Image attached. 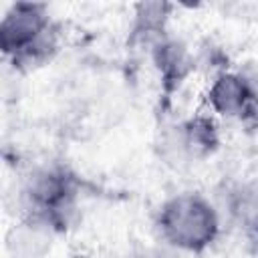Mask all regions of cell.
I'll return each instance as SVG.
<instances>
[{
    "label": "cell",
    "mask_w": 258,
    "mask_h": 258,
    "mask_svg": "<svg viewBox=\"0 0 258 258\" xmlns=\"http://www.w3.org/2000/svg\"><path fill=\"white\" fill-rule=\"evenodd\" d=\"M0 50L16 69L46 64L58 50V28L48 8L36 2L12 4L0 20Z\"/></svg>",
    "instance_id": "obj_1"
},
{
    "label": "cell",
    "mask_w": 258,
    "mask_h": 258,
    "mask_svg": "<svg viewBox=\"0 0 258 258\" xmlns=\"http://www.w3.org/2000/svg\"><path fill=\"white\" fill-rule=\"evenodd\" d=\"M157 230L171 248L200 254L218 240L220 214L204 194L179 191L159 206Z\"/></svg>",
    "instance_id": "obj_2"
},
{
    "label": "cell",
    "mask_w": 258,
    "mask_h": 258,
    "mask_svg": "<svg viewBox=\"0 0 258 258\" xmlns=\"http://www.w3.org/2000/svg\"><path fill=\"white\" fill-rule=\"evenodd\" d=\"M159 155L171 167H187L216 153L220 131L214 115H194L161 133Z\"/></svg>",
    "instance_id": "obj_3"
},
{
    "label": "cell",
    "mask_w": 258,
    "mask_h": 258,
    "mask_svg": "<svg viewBox=\"0 0 258 258\" xmlns=\"http://www.w3.org/2000/svg\"><path fill=\"white\" fill-rule=\"evenodd\" d=\"M206 103L212 115L230 121L258 119V87L238 71H220L214 75Z\"/></svg>",
    "instance_id": "obj_4"
},
{
    "label": "cell",
    "mask_w": 258,
    "mask_h": 258,
    "mask_svg": "<svg viewBox=\"0 0 258 258\" xmlns=\"http://www.w3.org/2000/svg\"><path fill=\"white\" fill-rule=\"evenodd\" d=\"M73 194H79L77 179L60 165H40L32 169L22 185L26 214H42Z\"/></svg>",
    "instance_id": "obj_5"
},
{
    "label": "cell",
    "mask_w": 258,
    "mask_h": 258,
    "mask_svg": "<svg viewBox=\"0 0 258 258\" xmlns=\"http://www.w3.org/2000/svg\"><path fill=\"white\" fill-rule=\"evenodd\" d=\"M58 232L40 216L24 214L6 234L8 258H46Z\"/></svg>",
    "instance_id": "obj_6"
},
{
    "label": "cell",
    "mask_w": 258,
    "mask_h": 258,
    "mask_svg": "<svg viewBox=\"0 0 258 258\" xmlns=\"http://www.w3.org/2000/svg\"><path fill=\"white\" fill-rule=\"evenodd\" d=\"M149 56L165 91H175L196 67L194 54L189 52L187 44L169 34L161 36L157 42L151 44Z\"/></svg>",
    "instance_id": "obj_7"
},
{
    "label": "cell",
    "mask_w": 258,
    "mask_h": 258,
    "mask_svg": "<svg viewBox=\"0 0 258 258\" xmlns=\"http://www.w3.org/2000/svg\"><path fill=\"white\" fill-rule=\"evenodd\" d=\"M173 6L167 2H139L133 6V24H131V40L137 44H145L147 50L153 42L167 34V22Z\"/></svg>",
    "instance_id": "obj_8"
},
{
    "label": "cell",
    "mask_w": 258,
    "mask_h": 258,
    "mask_svg": "<svg viewBox=\"0 0 258 258\" xmlns=\"http://www.w3.org/2000/svg\"><path fill=\"white\" fill-rule=\"evenodd\" d=\"M228 212L244 234L258 238V177L246 179L230 189Z\"/></svg>",
    "instance_id": "obj_9"
}]
</instances>
